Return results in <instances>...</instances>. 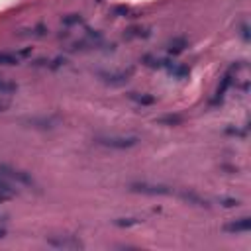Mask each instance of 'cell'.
<instances>
[{"label":"cell","mask_w":251,"mask_h":251,"mask_svg":"<svg viewBox=\"0 0 251 251\" xmlns=\"http://www.w3.org/2000/svg\"><path fill=\"white\" fill-rule=\"evenodd\" d=\"M178 198L182 202L190 204V206H198V208H208L210 206L208 200L204 196H200L198 192H194V190H182V192H178Z\"/></svg>","instance_id":"7"},{"label":"cell","mask_w":251,"mask_h":251,"mask_svg":"<svg viewBox=\"0 0 251 251\" xmlns=\"http://www.w3.org/2000/svg\"><path fill=\"white\" fill-rule=\"evenodd\" d=\"M129 14H131V10H129L127 6H116V8L112 10V16H114V18H120V16L129 18Z\"/></svg>","instance_id":"21"},{"label":"cell","mask_w":251,"mask_h":251,"mask_svg":"<svg viewBox=\"0 0 251 251\" xmlns=\"http://www.w3.org/2000/svg\"><path fill=\"white\" fill-rule=\"evenodd\" d=\"M8 200H12V196H8L6 192H2V190H0V204H6Z\"/></svg>","instance_id":"26"},{"label":"cell","mask_w":251,"mask_h":251,"mask_svg":"<svg viewBox=\"0 0 251 251\" xmlns=\"http://www.w3.org/2000/svg\"><path fill=\"white\" fill-rule=\"evenodd\" d=\"M141 63L145 67H149V69H165V71L173 65L171 59H161V57H155V55H143L141 57Z\"/></svg>","instance_id":"9"},{"label":"cell","mask_w":251,"mask_h":251,"mask_svg":"<svg viewBox=\"0 0 251 251\" xmlns=\"http://www.w3.org/2000/svg\"><path fill=\"white\" fill-rule=\"evenodd\" d=\"M226 233H231V235H239V233H247L251 229V218L249 216H243V218H237V220H231L227 224H224L222 227Z\"/></svg>","instance_id":"5"},{"label":"cell","mask_w":251,"mask_h":251,"mask_svg":"<svg viewBox=\"0 0 251 251\" xmlns=\"http://www.w3.org/2000/svg\"><path fill=\"white\" fill-rule=\"evenodd\" d=\"M14 53L24 61V59H27V57L33 53V47H22V49H18V51H14Z\"/></svg>","instance_id":"22"},{"label":"cell","mask_w":251,"mask_h":251,"mask_svg":"<svg viewBox=\"0 0 251 251\" xmlns=\"http://www.w3.org/2000/svg\"><path fill=\"white\" fill-rule=\"evenodd\" d=\"M127 98L137 106H153L157 104V96L151 92H127Z\"/></svg>","instance_id":"8"},{"label":"cell","mask_w":251,"mask_h":251,"mask_svg":"<svg viewBox=\"0 0 251 251\" xmlns=\"http://www.w3.org/2000/svg\"><path fill=\"white\" fill-rule=\"evenodd\" d=\"M227 135H233V137H239V139H245L247 137V127H233V126H227L224 129Z\"/></svg>","instance_id":"20"},{"label":"cell","mask_w":251,"mask_h":251,"mask_svg":"<svg viewBox=\"0 0 251 251\" xmlns=\"http://www.w3.org/2000/svg\"><path fill=\"white\" fill-rule=\"evenodd\" d=\"M186 47H188L186 37H173V39L167 41V45H165V49H167L169 55H180Z\"/></svg>","instance_id":"11"},{"label":"cell","mask_w":251,"mask_h":251,"mask_svg":"<svg viewBox=\"0 0 251 251\" xmlns=\"http://www.w3.org/2000/svg\"><path fill=\"white\" fill-rule=\"evenodd\" d=\"M216 202L222 208H237V206H241V200L239 198H233V196H218Z\"/></svg>","instance_id":"18"},{"label":"cell","mask_w":251,"mask_h":251,"mask_svg":"<svg viewBox=\"0 0 251 251\" xmlns=\"http://www.w3.org/2000/svg\"><path fill=\"white\" fill-rule=\"evenodd\" d=\"M0 175L10 178L12 182H16L18 186H27V188H35L37 190V184L33 180V176L18 167H12V165H0Z\"/></svg>","instance_id":"3"},{"label":"cell","mask_w":251,"mask_h":251,"mask_svg":"<svg viewBox=\"0 0 251 251\" xmlns=\"http://www.w3.org/2000/svg\"><path fill=\"white\" fill-rule=\"evenodd\" d=\"M155 122L161 124V126H180V124H182V118L169 114V116H163V118H159V120H155Z\"/></svg>","instance_id":"19"},{"label":"cell","mask_w":251,"mask_h":251,"mask_svg":"<svg viewBox=\"0 0 251 251\" xmlns=\"http://www.w3.org/2000/svg\"><path fill=\"white\" fill-rule=\"evenodd\" d=\"M0 220H2V216H0Z\"/></svg>","instance_id":"28"},{"label":"cell","mask_w":251,"mask_h":251,"mask_svg":"<svg viewBox=\"0 0 251 251\" xmlns=\"http://www.w3.org/2000/svg\"><path fill=\"white\" fill-rule=\"evenodd\" d=\"M239 33H241L243 41H249V25H247V24H243V25H241V31H239Z\"/></svg>","instance_id":"24"},{"label":"cell","mask_w":251,"mask_h":251,"mask_svg":"<svg viewBox=\"0 0 251 251\" xmlns=\"http://www.w3.org/2000/svg\"><path fill=\"white\" fill-rule=\"evenodd\" d=\"M6 235H8V231H6V227H2V226H0V239H4Z\"/></svg>","instance_id":"27"},{"label":"cell","mask_w":251,"mask_h":251,"mask_svg":"<svg viewBox=\"0 0 251 251\" xmlns=\"http://www.w3.org/2000/svg\"><path fill=\"white\" fill-rule=\"evenodd\" d=\"M112 224L118 227H133V226L143 224V218H116L112 220Z\"/></svg>","instance_id":"16"},{"label":"cell","mask_w":251,"mask_h":251,"mask_svg":"<svg viewBox=\"0 0 251 251\" xmlns=\"http://www.w3.org/2000/svg\"><path fill=\"white\" fill-rule=\"evenodd\" d=\"M167 73H169L171 76H175V78H186V76L190 75V69H188L186 65H180V63H175V61H173V65L167 69Z\"/></svg>","instance_id":"12"},{"label":"cell","mask_w":251,"mask_h":251,"mask_svg":"<svg viewBox=\"0 0 251 251\" xmlns=\"http://www.w3.org/2000/svg\"><path fill=\"white\" fill-rule=\"evenodd\" d=\"M129 192H135V194H145V196H171L175 194V190L167 184H155V182H131L127 186Z\"/></svg>","instance_id":"2"},{"label":"cell","mask_w":251,"mask_h":251,"mask_svg":"<svg viewBox=\"0 0 251 251\" xmlns=\"http://www.w3.org/2000/svg\"><path fill=\"white\" fill-rule=\"evenodd\" d=\"M84 22V18H82V14H76V12H73V14H65L63 18H61V24L65 25V27H73V25H80Z\"/></svg>","instance_id":"14"},{"label":"cell","mask_w":251,"mask_h":251,"mask_svg":"<svg viewBox=\"0 0 251 251\" xmlns=\"http://www.w3.org/2000/svg\"><path fill=\"white\" fill-rule=\"evenodd\" d=\"M8 110H10V102L4 100V98H0V114H4V112H8Z\"/></svg>","instance_id":"25"},{"label":"cell","mask_w":251,"mask_h":251,"mask_svg":"<svg viewBox=\"0 0 251 251\" xmlns=\"http://www.w3.org/2000/svg\"><path fill=\"white\" fill-rule=\"evenodd\" d=\"M20 63H22V59L14 51H2L0 53V67H14Z\"/></svg>","instance_id":"13"},{"label":"cell","mask_w":251,"mask_h":251,"mask_svg":"<svg viewBox=\"0 0 251 251\" xmlns=\"http://www.w3.org/2000/svg\"><path fill=\"white\" fill-rule=\"evenodd\" d=\"M149 35H151V27H147V25H133L124 31L126 39H145Z\"/></svg>","instance_id":"10"},{"label":"cell","mask_w":251,"mask_h":251,"mask_svg":"<svg viewBox=\"0 0 251 251\" xmlns=\"http://www.w3.org/2000/svg\"><path fill=\"white\" fill-rule=\"evenodd\" d=\"M18 35H20V37H24V35H29V37H43V35H47V27L39 24V25H35V27L18 31Z\"/></svg>","instance_id":"15"},{"label":"cell","mask_w":251,"mask_h":251,"mask_svg":"<svg viewBox=\"0 0 251 251\" xmlns=\"http://www.w3.org/2000/svg\"><path fill=\"white\" fill-rule=\"evenodd\" d=\"M45 243L49 247H55V249H63V251H78V249H84V243L75 237V235H51L45 239Z\"/></svg>","instance_id":"4"},{"label":"cell","mask_w":251,"mask_h":251,"mask_svg":"<svg viewBox=\"0 0 251 251\" xmlns=\"http://www.w3.org/2000/svg\"><path fill=\"white\" fill-rule=\"evenodd\" d=\"M16 90H18V84L14 80L0 76V94H14Z\"/></svg>","instance_id":"17"},{"label":"cell","mask_w":251,"mask_h":251,"mask_svg":"<svg viewBox=\"0 0 251 251\" xmlns=\"http://www.w3.org/2000/svg\"><path fill=\"white\" fill-rule=\"evenodd\" d=\"M94 143L108 149H131L139 145V137L137 135H98Z\"/></svg>","instance_id":"1"},{"label":"cell","mask_w":251,"mask_h":251,"mask_svg":"<svg viewBox=\"0 0 251 251\" xmlns=\"http://www.w3.org/2000/svg\"><path fill=\"white\" fill-rule=\"evenodd\" d=\"M131 75H133V69H127V71H118V73H100V78L108 84H124L129 80Z\"/></svg>","instance_id":"6"},{"label":"cell","mask_w":251,"mask_h":251,"mask_svg":"<svg viewBox=\"0 0 251 251\" xmlns=\"http://www.w3.org/2000/svg\"><path fill=\"white\" fill-rule=\"evenodd\" d=\"M65 63H67V59H65V57H55L53 61H49V63H47V69H59V67H61V65H65Z\"/></svg>","instance_id":"23"}]
</instances>
